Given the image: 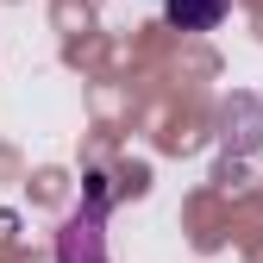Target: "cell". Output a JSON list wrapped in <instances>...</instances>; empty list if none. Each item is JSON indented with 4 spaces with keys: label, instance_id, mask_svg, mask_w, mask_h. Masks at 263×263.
Segmentation results:
<instances>
[{
    "label": "cell",
    "instance_id": "obj_2",
    "mask_svg": "<svg viewBox=\"0 0 263 263\" xmlns=\"http://www.w3.org/2000/svg\"><path fill=\"white\" fill-rule=\"evenodd\" d=\"M226 13H232V0H163V19L176 31H213Z\"/></svg>",
    "mask_w": 263,
    "mask_h": 263
},
{
    "label": "cell",
    "instance_id": "obj_1",
    "mask_svg": "<svg viewBox=\"0 0 263 263\" xmlns=\"http://www.w3.org/2000/svg\"><path fill=\"white\" fill-rule=\"evenodd\" d=\"M107 201H113L107 176H88L82 207L57 232V263H107Z\"/></svg>",
    "mask_w": 263,
    "mask_h": 263
}]
</instances>
